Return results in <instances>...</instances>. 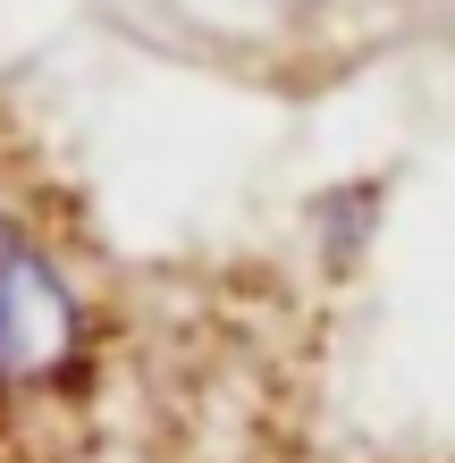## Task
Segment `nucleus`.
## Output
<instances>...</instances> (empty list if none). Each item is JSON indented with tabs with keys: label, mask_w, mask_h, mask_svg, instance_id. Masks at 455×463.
I'll return each instance as SVG.
<instances>
[{
	"label": "nucleus",
	"mask_w": 455,
	"mask_h": 463,
	"mask_svg": "<svg viewBox=\"0 0 455 463\" xmlns=\"http://www.w3.org/2000/svg\"><path fill=\"white\" fill-rule=\"evenodd\" d=\"M85 345V312H76L68 279L17 220H0V388H34V379L68 371Z\"/></svg>",
	"instance_id": "nucleus-1"
}]
</instances>
